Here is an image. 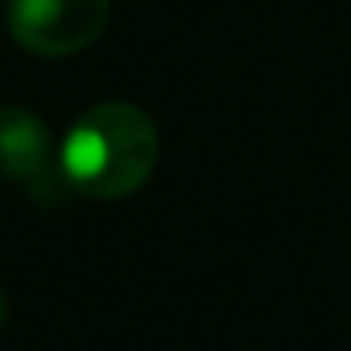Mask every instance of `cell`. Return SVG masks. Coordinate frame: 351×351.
<instances>
[{"label":"cell","instance_id":"cell-1","mask_svg":"<svg viewBox=\"0 0 351 351\" xmlns=\"http://www.w3.org/2000/svg\"><path fill=\"white\" fill-rule=\"evenodd\" d=\"M159 162V129L132 102H102L87 110L61 144L57 170L76 193L117 200L136 193Z\"/></svg>","mask_w":351,"mask_h":351},{"label":"cell","instance_id":"cell-2","mask_svg":"<svg viewBox=\"0 0 351 351\" xmlns=\"http://www.w3.org/2000/svg\"><path fill=\"white\" fill-rule=\"evenodd\" d=\"M110 19V0H8V31L34 57L87 49Z\"/></svg>","mask_w":351,"mask_h":351},{"label":"cell","instance_id":"cell-3","mask_svg":"<svg viewBox=\"0 0 351 351\" xmlns=\"http://www.w3.org/2000/svg\"><path fill=\"white\" fill-rule=\"evenodd\" d=\"M49 129L23 106H0V178L38 182L49 167Z\"/></svg>","mask_w":351,"mask_h":351},{"label":"cell","instance_id":"cell-4","mask_svg":"<svg viewBox=\"0 0 351 351\" xmlns=\"http://www.w3.org/2000/svg\"><path fill=\"white\" fill-rule=\"evenodd\" d=\"M4 317H8V306H4V291H0V325H4Z\"/></svg>","mask_w":351,"mask_h":351}]
</instances>
